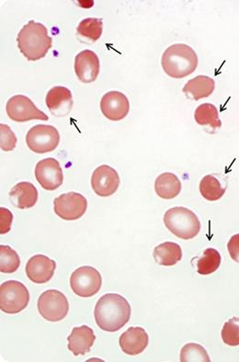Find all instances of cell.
I'll return each mask as SVG.
<instances>
[{"mask_svg":"<svg viewBox=\"0 0 239 362\" xmlns=\"http://www.w3.org/2000/svg\"><path fill=\"white\" fill-rule=\"evenodd\" d=\"M119 182L121 180L117 171L110 165H100L92 174V189L100 197H109L115 194L117 192Z\"/></svg>","mask_w":239,"mask_h":362,"instance_id":"obj_12","label":"cell"},{"mask_svg":"<svg viewBox=\"0 0 239 362\" xmlns=\"http://www.w3.org/2000/svg\"><path fill=\"white\" fill-rule=\"evenodd\" d=\"M7 115L12 121L17 122H25L32 119H49L45 112H41L29 98L23 95H17L8 100Z\"/></svg>","mask_w":239,"mask_h":362,"instance_id":"obj_10","label":"cell"},{"mask_svg":"<svg viewBox=\"0 0 239 362\" xmlns=\"http://www.w3.org/2000/svg\"><path fill=\"white\" fill-rule=\"evenodd\" d=\"M216 88V82L207 76H198L191 79L183 88V93L193 100L209 97Z\"/></svg>","mask_w":239,"mask_h":362,"instance_id":"obj_20","label":"cell"},{"mask_svg":"<svg viewBox=\"0 0 239 362\" xmlns=\"http://www.w3.org/2000/svg\"><path fill=\"white\" fill-rule=\"evenodd\" d=\"M67 340H69V349L74 355H85L91 351L96 340V336L92 328L82 326L74 327Z\"/></svg>","mask_w":239,"mask_h":362,"instance_id":"obj_18","label":"cell"},{"mask_svg":"<svg viewBox=\"0 0 239 362\" xmlns=\"http://www.w3.org/2000/svg\"><path fill=\"white\" fill-rule=\"evenodd\" d=\"M13 214L6 208H0V234H7L11 229Z\"/></svg>","mask_w":239,"mask_h":362,"instance_id":"obj_31","label":"cell"},{"mask_svg":"<svg viewBox=\"0 0 239 362\" xmlns=\"http://www.w3.org/2000/svg\"><path fill=\"white\" fill-rule=\"evenodd\" d=\"M87 208V199L78 192L66 193L54 201V213L63 220H78L84 216Z\"/></svg>","mask_w":239,"mask_h":362,"instance_id":"obj_9","label":"cell"},{"mask_svg":"<svg viewBox=\"0 0 239 362\" xmlns=\"http://www.w3.org/2000/svg\"><path fill=\"white\" fill-rule=\"evenodd\" d=\"M17 137L11 127L0 124V147L4 152L12 151L16 147Z\"/></svg>","mask_w":239,"mask_h":362,"instance_id":"obj_30","label":"cell"},{"mask_svg":"<svg viewBox=\"0 0 239 362\" xmlns=\"http://www.w3.org/2000/svg\"><path fill=\"white\" fill-rule=\"evenodd\" d=\"M29 302V291L21 282L8 281L0 286V309L5 314H18L27 308Z\"/></svg>","mask_w":239,"mask_h":362,"instance_id":"obj_5","label":"cell"},{"mask_svg":"<svg viewBox=\"0 0 239 362\" xmlns=\"http://www.w3.org/2000/svg\"><path fill=\"white\" fill-rule=\"evenodd\" d=\"M194 118L198 124L213 129L214 133L222 127L218 110L211 103H204L199 106L195 110Z\"/></svg>","mask_w":239,"mask_h":362,"instance_id":"obj_24","label":"cell"},{"mask_svg":"<svg viewBox=\"0 0 239 362\" xmlns=\"http://www.w3.org/2000/svg\"><path fill=\"white\" fill-rule=\"evenodd\" d=\"M100 59L91 50L82 51L76 57L75 71L79 81L86 84L96 81L100 74Z\"/></svg>","mask_w":239,"mask_h":362,"instance_id":"obj_15","label":"cell"},{"mask_svg":"<svg viewBox=\"0 0 239 362\" xmlns=\"http://www.w3.org/2000/svg\"><path fill=\"white\" fill-rule=\"evenodd\" d=\"M221 265V255L214 248H207L197 262V272L201 275H209L216 272Z\"/></svg>","mask_w":239,"mask_h":362,"instance_id":"obj_26","label":"cell"},{"mask_svg":"<svg viewBox=\"0 0 239 362\" xmlns=\"http://www.w3.org/2000/svg\"><path fill=\"white\" fill-rule=\"evenodd\" d=\"M35 177L40 185L46 190H55L62 186L64 174L57 159L49 158L38 162L35 168Z\"/></svg>","mask_w":239,"mask_h":362,"instance_id":"obj_11","label":"cell"},{"mask_svg":"<svg viewBox=\"0 0 239 362\" xmlns=\"http://www.w3.org/2000/svg\"><path fill=\"white\" fill-rule=\"evenodd\" d=\"M165 227L183 240L194 238L201 231V222L192 211L185 207H173L165 211Z\"/></svg>","mask_w":239,"mask_h":362,"instance_id":"obj_4","label":"cell"},{"mask_svg":"<svg viewBox=\"0 0 239 362\" xmlns=\"http://www.w3.org/2000/svg\"><path fill=\"white\" fill-rule=\"evenodd\" d=\"M153 257L159 265L174 266L182 259V247L173 242H165L155 247Z\"/></svg>","mask_w":239,"mask_h":362,"instance_id":"obj_21","label":"cell"},{"mask_svg":"<svg viewBox=\"0 0 239 362\" xmlns=\"http://www.w3.org/2000/svg\"><path fill=\"white\" fill-rule=\"evenodd\" d=\"M221 336L225 344L231 346H239V317L230 318L223 325Z\"/></svg>","mask_w":239,"mask_h":362,"instance_id":"obj_29","label":"cell"},{"mask_svg":"<svg viewBox=\"0 0 239 362\" xmlns=\"http://www.w3.org/2000/svg\"><path fill=\"white\" fill-rule=\"evenodd\" d=\"M161 64L167 75L173 78H183L197 69L198 57L191 46L177 44L164 52Z\"/></svg>","mask_w":239,"mask_h":362,"instance_id":"obj_3","label":"cell"},{"mask_svg":"<svg viewBox=\"0 0 239 362\" xmlns=\"http://www.w3.org/2000/svg\"><path fill=\"white\" fill-rule=\"evenodd\" d=\"M223 177L219 175H207L201 180L200 192L202 197L207 201L216 202L225 195L226 187L223 186L221 181Z\"/></svg>","mask_w":239,"mask_h":362,"instance_id":"obj_23","label":"cell"},{"mask_svg":"<svg viewBox=\"0 0 239 362\" xmlns=\"http://www.w3.org/2000/svg\"><path fill=\"white\" fill-rule=\"evenodd\" d=\"M38 311L49 322H59L66 317L69 303L66 296L57 290H48L39 297Z\"/></svg>","mask_w":239,"mask_h":362,"instance_id":"obj_7","label":"cell"},{"mask_svg":"<svg viewBox=\"0 0 239 362\" xmlns=\"http://www.w3.org/2000/svg\"><path fill=\"white\" fill-rule=\"evenodd\" d=\"M46 105L55 117H66L73 107L72 92L64 87H54L46 95Z\"/></svg>","mask_w":239,"mask_h":362,"instance_id":"obj_16","label":"cell"},{"mask_svg":"<svg viewBox=\"0 0 239 362\" xmlns=\"http://www.w3.org/2000/svg\"><path fill=\"white\" fill-rule=\"evenodd\" d=\"M60 142V134L57 129L52 125H35L28 132L26 144L36 154H46L57 149Z\"/></svg>","mask_w":239,"mask_h":362,"instance_id":"obj_8","label":"cell"},{"mask_svg":"<svg viewBox=\"0 0 239 362\" xmlns=\"http://www.w3.org/2000/svg\"><path fill=\"white\" fill-rule=\"evenodd\" d=\"M38 190L30 182L18 183L9 192L11 204L21 210L35 206L38 201Z\"/></svg>","mask_w":239,"mask_h":362,"instance_id":"obj_19","label":"cell"},{"mask_svg":"<svg viewBox=\"0 0 239 362\" xmlns=\"http://www.w3.org/2000/svg\"><path fill=\"white\" fill-rule=\"evenodd\" d=\"M228 250L231 259L239 263V234L233 235L230 238Z\"/></svg>","mask_w":239,"mask_h":362,"instance_id":"obj_32","label":"cell"},{"mask_svg":"<svg viewBox=\"0 0 239 362\" xmlns=\"http://www.w3.org/2000/svg\"><path fill=\"white\" fill-rule=\"evenodd\" d=\"M103 278L96 269L91 266H83L72 273L70 287L73 293L82 298H90L99 293Z\"/></svg>","mask_w":239,"mask_h":362,"instance_id":"obj_6","label":"cell"},{"mask_svg":"<svg viewBox=\"0 0 239 362\" xmlns=\"http://www.w3.org/2000/svg\"><path fill=\"white\" fill-rule=\"evenodd\" d=\"M21 259L18 253L8 245H0V272H16L20 268Z\"/></svg>","mask_w":239,"mask_h":362,"instance_id":"obj_27","label":"cell"},{"mask_svg":"<svg viewBox=\"0 0 239 362\" xmlns=\"http://www.w3.org/2000/svg\"><path fill=\"white\" fill-rule=\"evenodd\" d=\"M180 361L182 362H210L211 358L208 355L206 349L204 346L189 343L183 346L180 351Z\"/></svg>","mask_w":239,"mask_h":362,"instance_id":"obj_28","label":"cell"},{"mask_svg":"<svg viewBox=\"0 0 239 362\" xmlns=\"http://www.w3.org/2000/svg\"><path fill=\"white\" fill-rule=\"evenodd\" d=\"M100 110L107 119L118 122L127 117L130 110V103L122 92L110 91L101 99Z\"/></svg>","mask_w":239,"mask_h":362,"instance_id":"obj_13","label":"cell"},{"mask_svg":"<svg viewBox=\"0 0 239 362\" xmlns=\"http://www.w3.org/2000/svg\"><path fill=\"white\" fill-rule=\"evenodd\" d=\"M57 263L45 255H35L26 264V274L30 281L44 284L54 277Z\"/></svg>","mask_w":239,"mask_h":362,"instance_id":"obj_14","label":"cell"},{"mask_svg":"<svg viewBox=\"0 0 239 362\" xmlns=\"http://www.w3.org/2000/svg\"><path fill=\"white\" fill-rule=\"evenodd\" d=\"M119 346L125 354L136 356L142 354L149 343L148 334L142 327H132L119 337Z\"/></svg>","mask_w":239,"mask_h":362,"instance_id":"obj_17","label":"cell"},{"mask_svg":"<svg viewBox=\"0 0 239 362\" xmlns=\"http://www.w3.org/2000/svg\"><path fill=\"white\" fill-rule=\"evenodd\" d=\"M131 306L124 296L108 293L101 296L94 310L97 326L106 332H116L131 318Z\"/></svg>","mask_w":239,"mask_h":362,"instance_id":"obj_1","label":"cell"},{"mask_svg":"<svg viewBox=\"0 0 239 362\" xmlns=\"http://www.w3.org/2000/svg\"><path fill=\"white\" fill-rule=\"evenodd\" d=\"M156 194L165 199L176 198L182 190V183L176 175L170 173L161 174L155 182Z\"/></svg>","mask_w":239,"mask_h":362,"instance_id":"obj_22","label":"cell"},{"mask_svg":"<svg viewBox=\"0 0 239 362\" xmlns=\"http://www.w3.org/2000/svg\"><path fill=\"white\" fill-rule=\"evenodd\" d=\"M78 35L83 42H97L103 35V20L97 18H85L79 23Z\"/></svg>","mask_w":239,"mask_h":362,"instance_id":"obj_25","label":"cell"},{"mask_svg":"<svg viewBox=\"0 0 239 362\" xmlns=\"http://www.w3.org/2000/svg\"><path fill=\"white\" fill-rule=\"evenodd\" d=\"M18 47L29 61L44 58L53 45L44 24L30 21L23 27L17 37Z\"/></svg>","mask_w":239,"mask_h":362,"instance_id":"obj_2","label":"cell"}]
</instances>
